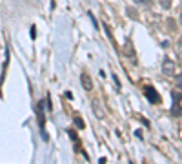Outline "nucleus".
Here are the masks:
<instances>
[{"mask_svg": "<svg viewBox=\"0 0 182 164\" xmlns=\"http://www.w3.org/2000/svg\"><path fill=\"white\" fill-rule=\"evenodd\" d=\"M128 15H129V18H133V20H137V18H139V11L135 9V7H131V6H129L128 9Z\"/></svg>", "mask_w": 182, "mask_h": 164, "instance_id": "obj_9", "label": "nucleus"}, {"mask_svg": "<svg viewBox=\"0 0 182 164\" xmlns=\"http://www.w3.org/2000/svg\"><path fill=\"white\" fill-rule=\"evenodd\" d=\"M133 2H137L142 7H151V0H133Z\"/></svg>", "mask_w": 182, "mask_h": 164, "instance_id": "obj_10", "label": "nucleus"}, {"mask_svg": "<svg viewBox=\"0 0 182 164\" xmlns=\"http://www.w3.org/2000/svg\"><path fill=\"white\" fill-rule=\"evenodd\" d=\"M171 97H173L171 115H173V117H180V115H182V95H179L177 91H173Z\"/></svg>", "mask_w": 182, "mask_h": 164, "instance_id": "obj_1", "label": "nucleus"}, {"mask_svg": "<svg viewBox=\"0 0 182 164\" xmlns=\"http://www.w3.org/2000/svg\"><path fill=\"white\" fill-rule=\"evenodd\" d=\"M75 124H76V128H80V130L86 126V124H84V120H82V117H75Z\"/></svg>", "mask_w": 182, "mask_h": 164, "instance_id": "obj_12", "label": "nucleus"}, {"mask_svg": "<svg viewBox=\"0 0 182 164\" xmlns=\"http://www.w3.org/2000/svg\"><path fill=\"white\" fill-rule=\"evenodd\" d=\"M162 73L166 77H175V73H177V66H175V62L170 57H166L162 60Z\"/></svg>", "mask_w": 182, "mask_h": 164, "instance_id": "obj_2", "label": "nucleus"}, {"mask_svg": "<svg viewBox=\"0 0 182 164\" xmlns=\"http://www.w3.org/2000/svg\"><path fill=\"white\" fill-rule=\"evenodd\" d=\"M177 87H182V75H177Z\"/></svg>", "mask_w": 182, "mask_h": 164, "instance_id": "obj_13", "label": "nucleus"}, {"mask_svg": "<svg viewBox=\"0 0 182 164\" xmlns=\"http://www.w3.org/2000/svg\"><path fill=\"white\" fill-rule=\"evenodd\" d=\"M122 53H124V57H129V58H133V60H135V49H133V46H131V42H129V40L124 44Z\"/></svg>", "mask_w": 182, "mask_h": 164, "instance_id": "obj_6", "label": "nucleus"}, {"mask_svg": "<svg viewBox=\"0 0 182 164\" xmlns=\"http://www.w3.org/2000/svg\"><path fill=\"white\" fill-rule=\"evenodd\" d=\"M91 108H93V111L96 113V117H98V119H104V111H102L100 104H98L96 100H93V102H91Z\"/></svg>", "mask_w": 182, "mask_h": 164, "instance_id": "obj_7", "label": "nucleus"}, {"mask_svg": "<svg viewBox=\"0 0 182 164\" xmlns=\"http://www.w3.org/2000/svg\"><path fill=\"white\" fill-rule=\"evenodd\" d=\"M80 82H82V87L86 91H91L93 89V80H91V77L87 75V73H82L80 75Z\"/></svg>", "mask_w": 182, "mask_h": 164, "instance_id": "obj_5", "label": "nucleus"}, {"mask_svg": "<svg viewBox=\"0 0 182 164\" xmlns=\"http://www.w3.org/2000/svg\"><path fill=\"white\" fill-rule=\"evenodd\" d=\"M144 95H146V98L150 100L151 104H160V102H162V98H160V95H159V91H157L155 87H151V86H146V87H144Z\"/></svg>", "mask_w": 182, "mask_h": 164, "instance_id": "obj_3", "label": "nucleus"}, {"mask_svg": "<svg viewBox=\"0 0 182 164\" xmlns=\"http://www.w3.org/2000/svg\"><path fill=\"white\" fill-rule=\"evenodd\" d=\"M37 117H38V126L42 131V139L47 141V133L44 130V102H37Z\"/></svg>", "mask_w": 182, "mask_h": 164, "instance_id": "obj_4", "label": "nucleus"}, {"mask_svg": "<svg viewBox=\"0 0 182 164\" xmlns=\"http://www.w3.org/2000/svg\"><path fill=\"white\" fill-rule=\"evenodd\" d=\"M175 51H177V58L180 60V64H182V37L177 40V46H175Z\"/></svg>", "mask_w": 182, "mask_h": 164, "instance_id": "obj_8", "label": "nucleus"}, {"mask_svg": "<svg viewBox=\"0 0 182 164\" xmlns=\"http://www.w3.org/2000/svg\"><path fill=\"white\" fill-rule=\"evenodd\" d=\"M179 22H180V26H182V6H180V11H179Z\"/></svg>", "mask_w": 182, "mask_h": 164, "instance_id": "obj_14", "label": "nucleus"}, {"mask_svg": "<svg viewBox=\"0 0 182 164\" xmlns=\"http://www.w3.org/2000/svg\"><path fill=\"white\" fill-rule=\"evenodd\" d=\"M160 7L162 9H170L171 7V0H160Z\"/></svg>", "mask_w": 182, "mask_h": 164, "instance_id": "obj_11", "label": "nucleus"}]
</instances>
